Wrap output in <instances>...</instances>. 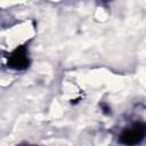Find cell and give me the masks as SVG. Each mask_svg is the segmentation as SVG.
<instances>
[{
    "label": "cell",
    "instance_id": "obj_1",
    "mask_svg": "<svg viewBox=\"0 0 146 146\" xmlns=\"http://www.w3.org/2000/svg\"><path fill=\"white\" fill-rule=\"evenodd\" d=\"M146 135V125L144 123H136L131 129L124 130L120 136V141L125 145H136L140 143Z\"/></svg>",
    "mask_w": 146,
    "mask_h": 146
},
{
    "label": "cell",
    "instance_id": "obj_2",
    "mask_svg": "<svg viewBox=\"0 0 146 146\" xmlns=\"http://www.w3.org/2000/svg\"><path fill=\"white\" fill-rule=\"evenodd\" d=\"M30 64L27 57V50L25 46L16 48L8 58V66L14 70H25Z\"/></svg>",
    "mask_w": 146,
    "mask_h": 146
}]
</instances>
